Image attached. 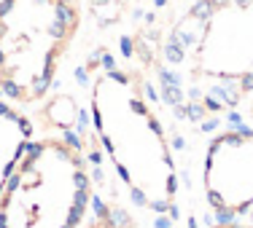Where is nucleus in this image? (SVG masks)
I'll list each match as a JSON object with an SVG mask.
<instances>
[{
    "instance_id": "nucleus-3",
    "label": "nucleus",
    "mask_w": 253,
    "mask_h": 228,
    "mask_svg": "<svg viewBox=\"0 0 253 228\" xmlns=\"http://www.w3.org/2000/svg\"><path fill=\"white\" fill-rule=\"evenodd\" d=\"M78 27L76 0H0V89L33 105L57 78Z\"/></svg>"
},
{
    "instance_id": "nucleus-1",
    "label": "nucleus",
    "mask_w": 253,
    "mask_h": 228,
    "mask_svg": "<svg viewBox=\"0 0 253 228\" xmlns=\"http://www.w3.org/2000/svg\"><path fill=\"white\" fill-rule=\"evenodd\" d=\"M92 124L129 194L154 212L172 209L178 194L175 159L137 75L122 70L97 75L92 86Z\"/></svg>"
},
{
    "instance_id": "nucleus-5",
    "label": "nucleus",
    "mask_w": 253,
    "mask_h": 228,
    "mask_svg": "<svg viewBox=\"0 0 253 228\" xmlns=\"http://www.w3.org/2000/svg\"><path fill=\"white\" fill-rule=\"evenodd\" d=\"M215 228H253V226H240V223H224V226H215Z\"/></svg>"
},
{
    "instance_id": "nucleus-4",
    "label": "nucleus",
    "mask_w": 253,
    "mask_h": 228,
    "mask_svg": "<svg viewBox=\"0 0 253 228\" xmlns=\"http://www.w3.org/2000/svg\"><path fill=\"white\" fill-rule=\"evenodd\" d=\"M205 196L221 215L253 209V131H224L205 153Z\"/></svg>"
},
{
    "instance_id": "nucleus-2",
    "label": "nucleus",
    "mask_w": 253,
    "mask_h": 228,
    "mask_svg": "<svg viewBox=\"0 0 253 228\" xmlns=\"http://www.w3.org/2000/svg\"><path fill=\"white\" fill-rule=\"evenodd\" d=\"M92 185L86 161L59 137L22 148L0 188V228H81Z\"/></svg>"
}]
</instances>
